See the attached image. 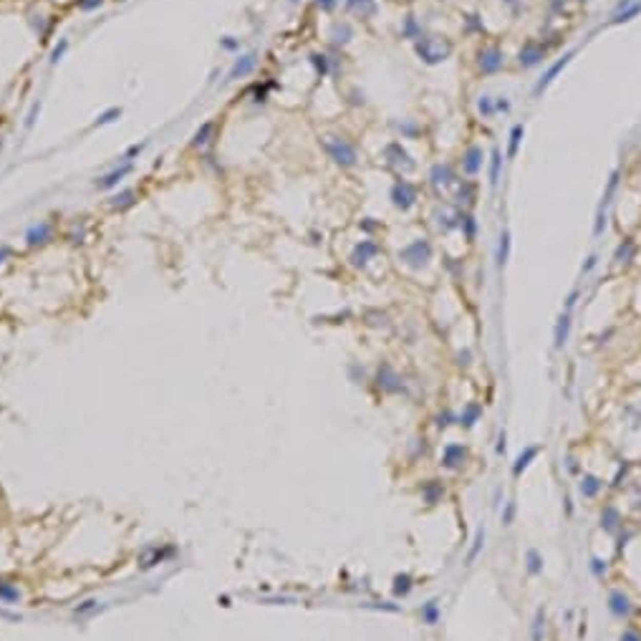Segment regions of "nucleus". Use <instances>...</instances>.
Instances as JSON below:
<instances>
[{
	"label": "nucleus",
	"instance_id": "de8ad7c7",
	"mask_svg": "<svg viewBox=\"0 0 641 641\" xmlns=\"http://www.w3.org/2000/svg\"><path fill=\"white\" fill-rule=\"evenodd\" d=\"M220 46H222L225 51H238V48H240V41L232 38V35H225V38H220Z\"/></svg>",
	"mask_w": 641,
	"mask_h": 641
},
{
	"label": "nucleus",
	"instance_id": "4d7b16f0",
	"mask_svg": "<svg viewBox=\"0 0 641 641\" xmlns=\"http://www.w3.org/2000/svg\"><path fill=\"white\" fill-rule=\"evenodd\" d=\"M596 260H598V258H596V255H591V258L586 260V265L580 268V273H583V275H586V273H591V270L596 268Z\"/></svg>",
	"mask_w": 641,
	"mask_h": 641
},
{
	"label": "nucleus",
	"instance_id": "e433bc0d",
	"mask_svg": "<svg viewBox=\"0 0 641 641\" xmlns=\"http://www.w3.org/2000/svg\"><path fill=\"white\" fill-rule=\"evenodd\" d=\"M346 5H348L351 10H359L361 15L374 13V8H376V3H374V0H346Z\"/></svg>",
	"mask_w": 641,
	"mask_h": 641
},
{
	"label": "nucleus",
	"instance_id": "052dcab7",
	"mask_svg": "<svg viewBox=\"0 0 641 641\" xmlns=\"http://www.w3.org/2000/svg\"><path fill=\"white\" fill-rule=\"evenodd\" d=\"M5 255H10V247H8V245H3V247H0V263H3V258H5Z\"/></svg>",
	"mask_w": 641,
	"mask_h": 641
},
{
	"label": "nucleus",
	"instance_id": "58836bf2",
	"mask_svg": "<svg viewBox=\"0 0 641 641\" xmlns=\"http://www.w3.org/2000/svg\"><path fill=\"white\" fill-rule=\"evenodd\" d=\"M409 591H412V578H409L406 573L397 576V578H394V593H397V596H406Z\"/></svg>",
	"mask_w": 641,
	"mask_h": 641
},
{
	"label": "nucleus",
	"instance_id": "aec40b11",
	"mask_svg": "<svg viewBox=\"0 0 641 641\" xmlns=\"http://www.w3.org/2000/svg\"><path fill=\"white\" fill-rule=\"evenodd\" d=\"M538 452H540L538 447H525V450L520 452L518 457H515V462H513V475H515V477H520V475H522V472H525V470H528V467L533 464V459L538 457Z\"/></svg>",
	"mask_w": 641,
	"mask_h": 641
},
{
	"label": "nucleus",
	"instance_id": "4c0bfd02",
	"mask_svg": "<svg viewBox=\"0 0 641 641\" xmlns=\"http://www.w3.org/2000/svg\"><path fill=\"white\" fill-rule=\"evenodd\" d=\"M33 28L38 33V38H46L51 33V28H53V21L46 18V15H38V21H33Z\"/></svg>",
	"mask_w": 641,
	"mask_h": 641
},
{
	"label": "nucleus",
	"instance_id": "8fccbe9b",
	"mask_svg": "<svg viewBox=\"0 0 641 641\" xmlns=\"http://www.w3.org/2000/svg\"><path fill=\"white\" fill-rule=\"evenodd\" d=\"M626 475H629V462H624V464L618 467V472L613 475V482H611V485H613V488H618V485H621V480H624Z\"/></svg>",
	"mask_w": 641,
	"mask_h": 641
},
{
	"label": "nucleus",
	"instance_id": "412c9836",
	"mask_svg": "<svg viewBox=\"0 0 641 641\" xmlns=\"http://www.w3.org/2000/svg\"><path fill=\"white\" fill-rule=\"evenodd\" d=\"M601 488H604V482H601L596 475H583L580 482H578V490H580L583 497H596V495L601 492Z\"/></svg>",
	"mask_w": 641,
	"mask_h": 641
},
{
	"label": "nucleus",
	"instance_id": "f3484780",
	"mask_svg": "<svg viewBox=\"0 0 641 641\" xmlns=\"http://www.w3.org/2000/svg\"><path fill=\"white\" fill-rule=\"evenodd\" d=\"M546 59V48L543 46H538V43H525V48L520 51V66H525V68H530V66H535V63H540Z\"/></svg>",
	"mask_w": 641,
	"mask_h": 641
},
{
	"label": "nucleus",
	"instance_id": "9d476101",
	"mask_svg": "<svg viewBox=\"0 0 641 641\" xmlns=\"http://www.w3.org/2000/svg\"><path fill=\"white\" fill-rule=\"evenodd\" d=\"M376 252H379V245L374 243V240H361V243L351 250V263H354L356 268H364Z\"/></svg>",
	"mask_w": 641,
	"mask_h": 641
},
{
	"label": "nucleus",
	"instance_id": "ddd939ff",
	"mask_svg": "<svg viewBox=\"0 0 641 641\" xmlns=\"http://www.w3.org/2000/svg\"><path fill=\"white\" fill-rule=\"evenodd\" d=\"M568 336H571V313L563 310L558 316V323H555V331H553V346L560 351L568 343Z\"/></svg>",
	"mask_w": 641,
	"mask_h": 641
},
{
	"label": "nucleus",
	"instance_id": "a19ab883",
	"mask_svg": "<svg viewBox=\"0 0 641 641\" xmlns=\"http://www.w3.org/2000/svg\"><path fill=\"white\" fill-rule=\"evenodd\" d=\"M104 3H106V0H76V8H79L81 13H93V10H99Z\"/></svg>",
	"mask_w": 641,
	"mask_h": 641
},
{
	"label": "nucleus",
	"instance_id": "ea45409f",
	"mask_svg": "<svg viewBox=\"0 0 641 641\" xmlns=\"http://www.w3.org/2000/svg\"><path fill=\"white\" fill-rule=\"evenodd\" d=\"M66 51H68V38H61V41H59V43L53 46V51H51L48 61H51L53 66H56V63H59V61L63 59V56H66Z\"/></svg>",
	"mask_w": 641,
	"mask_h": 641
},
{
	"label": "nucleus",
	"instance_id": "c85d7f7f",
	"mask_svg": "<svg viewBox=\"0 0 641 641\" xmlns=\"http://www.w3.org/2000/svg\"><path fill=\"white\" fill-rule=\"evenodd\" d=\"M543 636H546V609H538L535 618H533V626H530V639L543 641Z\"/></svg>",
	"mask_w": 641,
	"mask_h": 641
},
{
	"label": "nucleus",
	"instance_id": "f257e3e1",
	"mask_svg": "<svg viewBox=\"0 0 641 641\" xmlns=\"http://www.w3.org/2000/svg\"><path fill=\"white\" fill-rule=\"evenodd\" d=\"M321 144H323L326 154L336 162L338 167H343V169L356 167V162H359V152H356V147H354L348 139H343V137H334V134H326V137L321 139Z\"/></svg>",
	"mask_w": 641,
	"mask_h": 641
},
{
	"label": "nucleus",
	"instance_id": "79ce46f5",
	"mask_svg": "<svg viewBox=\"0 0 641 641\" xmlns=\"http://www.w3.org/2000/svg\"><path fill=\"white\" fill-rule=\"evenodd\" d=\"M310 63L316 66V71H318L321 76H326V73H328V59H326L323 53H313V56H310Z\"/></svg>",
	"mask_w": 641,
	"mask_h": 641
},
{
	"label": "nucleus",
	"instance_id": "7c9ffc66",
	"mask_svg": "<svg viewBox=\"0 0 641 641\" xmlns=\"http://www.w3.org/2000/svg\"><path fill=\"white\" fill-rule=\"evenodd\" d=\"M351 26L348 23H336L334 26V33H331V41L336 43V46H343V43H348V38H351Z\"/></svg>",
	"mask_w": 641,
	"mask_h": 641
},
{
	"label": "nucleus",
	"instance_id": "0eeeda50",
	"mask_svg": "<svg viewBox=\"0 0 641 641\" xmlns=\"http://www.w3.org/2000/svg\"><path fill=\"white\" fill-rule=\"evenodd\" d=\"M384 159H386V164L389 167H397V169H414V162L409 159V154L401 149V144L397 142H392V144H386V149H384Z\"/></svg>",
	"mask_w": 641,
	"mask_h": 641
},
{
	"label": "nucleus",
	"instance_id": "a211bd4d",
	"mask_svg": "<svg viewBox=\"0 0 641 641\" xmlns=\"http://www.w3.org/2000/svg\"><path fill=\"white\" fill-rule=\"evenodd\" d=\"M462 169L467 174H477L482 169V149L480 147H470L464 152V159H462Z\"/></svg>",
	"mask_w": 641,
	"mask_h": 641
},
{
	"label": "nucleus",
	"instance_id": "f704fd0d",
	"mask_svg": "<svg viewBox=\"0 0 641 641\" xmlns=\"http://www.w3.org/2000/svg\"><path fill=\"white\" fill-rule=\"evenodd\" d=\"M404 35L406 38H412V41H419L422 38V28L417 26V21H414V15H406V21H404Z\"/></svg>",
	"mask_w": 641,
	"mask_h": 641
},
{
	"label": "nucleus",
	"instance_id": "cd10ccee",
	"mask_svg": "<svg viewBox=\"0 0 641 641\" xmlns=\"http://www.w3.org/2000/svg\"><path fill=\"white\" fill-rule=\"evenodd\" d=\"M422 624H427V626H434L437 621H439V604H437V598H432L427 604H422Z\"/></svg>",
	"mask_w": 641,
	"mask_h": 641
},
{
	"label": "nucleus",
	"instance_id": "bf43d9fd",
	"mask_svg": "<svg viewBox=\"0 0 641 641\" xmlns=\"http://www.w3.org/2000/svg\"><path fill=\"white\" fill-rule=\"evenodd\" d=\"M316 5H318L321 10H334V8H336V0H316Z\"/></svg>",
	"mask_w": 641,
	"mask_h": 641
},
{
	"label": "nucleus",
	"instance_id": "7ed1b4c3",
	"mask_svg": "<svg viewBox=\"0 0 641 641\" xmlns=\"http://www.w3.org/2000/svg\"><path fill=\"white\" fill-rule=\"evenodd\" d=\"M414 48L427 63H439L452 53V46L447 41H439V38H422V41H417Z\"/></svg>",
	"mask_w": 641,
	"mask_h": 641
},
{
	"label": "nucleus",
	"instance_id": "bb28decb",
	"mask_svg": "<svg viewBox=\"0 0 641 641\" xmlns=\"http://www.w3.org/2000/svg\"><path fill=\"white\" fill-rule=\"evenodd\" d=\"M508 258H510V232L508 230H502L500 232V243H497V268H505V263H508Z\"/></svg>",
	"mask_w": 641,
	"mask_h": 641
},
{
	"label": "nucleus",
	"instance_id": "49530a36",
	"mask_svg": "<svg viewBox=\"0 0 641 641\" xmlns=\"http://www.w3.org/2000/svg\"><path fill=\"white\" fill-rule=\"evenodd\" d=\"M459 225H462V227H464V232H467V238H470V240H472V238H475V220H472V217H470V215H462V217H459Z\"/></svg>",
	"mask_w": 641,
	"mask_h": 641
},
{
	"label": "nucleus",
	"instance_id": "13d9d810",
	"mask_svg": "<svg viewBox=\"0 0 641 641\" xmlns=\"http://www.w3.org/2000/svg\"><path fill=\"white\" fill-rule=\"evenodd\" d=\"M495 111H510V104L500 96V99H495Z\"/></svg>",
	"mask_w": 641,
	"mask_h": 641
},
{
	"label": "nucleus",
	"instance_id": "c03bdc74",
	"mask_svg": "<svg viewBox=\"0 0 641 641\" xmlns=\"http://www.w3.org/2000/svg\"><path fill=\"white\" fill-rule=\"evenodd\" d=\"M636 13H641V3H634L629 10H624V13H616L613 15V23H621V21H631V15H636Z\"/></svg>",
	"mask_w": 641,
	"mask_h": 641
},
{
	"label": "nucleus",
	"instance_id": "20e7f679",
	"mask_svg": "<svg viewBox=\"0 0 641 641\" xmlns=\"http://www.w3.org/2000/svg\"><path fill=\"white\" fill-rule=\"evenodd\" d=\"M417 202V187L406 180H397L392 184V205L397 210H409Z\"/></svg>",
	"mask_w": 641,
	"mask_h": 641
},
{
	"label": "nucleus",
	"instance_id": "6ab92c4d",
	"mask_svg": "<svg viewBox=\"0 0 641 641\" xmlns=\"http://www.w3.org/2000/svg\"><path fill=\"white\" fill-rule=\"evenodd\" d=\"M480 417H482V406H480L477 401H470V404L462 409V414L457 417V422L464 429H472L475 424H477V419H480Z\"/></svg>",
	"mask_w": 641,
	"mask_h": 641
},
{
	"label": "nucleus",
	"instance_id": "dca6fc26",
	"mask_svg": "<svg viewBox=\"0 0 641 641\" xmlns=\"http://www.w3.org/2000/svg\"><path fill=\"white\" fill-rule=\"evenodd\" d=\"M215 131H217V122H205V124H200V129L195 131V137H192V147L195 149H205L207 144H212V139H215Z\"/></svg>",
	"mask_w": 641,
	"mask_h": 641
},
{
	"label": "nucleus",
	"instance_id": "b1692460",
	"mask_svg": "<svg viewBox=\"0 0 641 641\" xmlns=\"http://www.w3.org/2000/svg\"><path fill=\"white\" fill-rule=\"evenodd\" d=\"M618 522H621V513H618L613 505H606V508L601 510V528L609 530V533H613V530L618 528Z\"/></svg>",
	"mask_w": 641,
	"mask_h": 641
},
{
	"label": "nucleus",
	"instance_id": "c9c22d12",
	"mask_svg": "<svg viewBox=\"0 0 641 641\" xmlns=\"http://www.w3.org/2000/svg\"><path fill=\"white\" fill-rule=\"evenodd\" d=\"M500 164H502L500 149H492V159H490V184L492 187L497 184V177H500Z\"/></svg>",
	"mask_w": 641,
	"mask_h": 641
},
{
	"label": "nucleus",
	"instance_id": "864d4df0",
	"mask_svg": "<svg viewBox=\"0 0 641 641\" xmlns=\"http://www.w3.org/2000/svg\"><path fill=\"white\" fill-rule=\"evenodd\" d=\"M505 439H508V437H505V432L500 429V434H497V444H495V452H497V455H505V450H508Z\"/></svg>",
	"mask_w": 641,
	"mask_h": 641
},
{
	"label": "nucleus",
	"instance_id": "2eb2a0df",
	"mask_svg": "<svg viewBox=\"0 0 641 641\" xmlns=\"http://www.w3.org/2000/svg\"><path fill=\"white\" fill-rule=\"evenodd\" d=\"M571 59H573V51H568V53H566L563 59H558V61L553 63L548 71H546V76H543V79H540V81L535 84V93H540L543 89H548L550 84H553V79H555V76H558V73H560V71H563V68L568 66V61H571Z\"/></svg>",
	"mask_w": 641,
	"mask_h": 641
},
{
	"label": "nucleus",
	"instance_id": "9b49d317",
	"mask_svg": "<svg viewBox=\"0 0 641 641\" xmlns=\"http://www.w3.org/2000/svg\"><path fill=\"white\" fill-rule=\"evenodd\" d=\"M480 68H482V73H495V71H500L502 68V63H505V59H502V51L500 48H485V51H480Z\"/></svg>",
	"mask_w": 641,
	"mask_h": 641
},
{
	"label": "nucleus",
	"instance_id": "473e14b6",
	"mask_svg": "<svg viewBox=\"0 0 641 641\" xmlns=\"http://www.w3.org/2000/svg\"><path fill=\"white\" fill-rule=\"evenodd\" d=\"M116 119H122V109H119V106H111V109H106V111H101V114L96 116V126L114 124Z\"/></svg>",
	"mask_w": 641,
	"mask_h": 641
},
{
	"label": "nucleus",
	"instance_id": "f03ea898",
	"mask_svg": "<svg viewBox=\"0 0 641 641\" xmlns=\"http://www.w3.org/2000/svg\"><path fill=\"white\" fill-rule=\"evenodd\" d=\"M429 258H432V245H429L427 240H414V243H409L401 252H399V260L406 263V265L414 268V270L424 268L429 263Z\"/></svg>",
	"mask_w": 641,
	"mask_h": 641
},
{
	"label": "nucleus",
	"instance_id": "a878e982",
	"mask_svg": "<svg viewBox=\"0 0 641 641\" xmlns=\"http://www.w3.org/2000/svg\"><path fill=\"white\" fill-rule=\"evenodd\" d=\"M525 568H528L530 576H540L543 573V555L535 548H530L525 553Z\"/></svg>",
	"mask_w": 641,
	"mask_h": 641
},
{
	"label": "nucleus",
	"instance_id": "6e6552de",
	"mask_svg": "<svg viewBox=\"0 0 641 641\" xmlns=\"http://www.w3.org/2000/svg\"><path fill=\"white\" fill-rule=\"evenodd\" d=\"M131 172V162H124L122 167H114L111 172H106V174H101L99 180H96V187L99 189H114V187H119L124 182V177Z\"/></svg>",
	"mask_w": 641,
	"mask_h": 641
},
{
	"label": "nucleus",
	"instance_id": "1a4fd4ad",
	"mask_svg": "<svg viewBox=\"0 0 641 641\" xmlns=\"http://www.w3.org/2000/svg\"><path fill=\"white\" fill-rule=\"evenodd\" d=\"M464 459H467V450L457 442H452L442 450V467H447V470H459L464 464Z\"/></svg>",
	"mask_w": 641,
	"mask_h": 641
},
{
	"label": "nucleus",
	"instance_id": "72a5a7b5",
	"mask_svg": "<svg viewBox=\"0 0 641 641\" xmlns=\"http://www.w3.org/2000/svg\"><path fill=\"white\" fill-rule=\"evenodd\" d=\"M522 134H525V126H522V124H515V126H513V131H510V147H508V154H510V157H515V154H518V147H520Z\"/></svg>",
	"mask_w": 641,
	"mask_h": 641
},
{
	"label": "nucleus",
	"instance_id": "39448f33",
	"mask_svg": "<svg viewBox=\"0 0 641 641\" xmlns=\"http://www.w3.org/2000/svg\"><path fill=\"white\" fill-rule=\"evenodd\" d=\"M53 222H48V220H41V222H35L31 225L28 230H26V243L35 247V245H46L53 240Z\"/></svg>",
	"mask_w": 641,
	"mask_h": 641
},
{
	"label": "nucleus",
	"instance_id": "393cba45",
	"mask_svg": "<svg viewBox=\"0 0 641 641\" xmlns=\"http://www.w3.org/2000/svg\"><path fill=\"white\" fill-rule=\"evenodd\" d=\"M422 497H424V502H429V505H437V502L444 497V488H442V482H437V480L427 482V485L422 488Z\"/></svg>",
	"mask_w": 641,
	"mask_h": 641
},
{
	"label": "nucleus",
	"instance_id": "c756f323",
	"mask_svg": "<svg viewBox=\"0 0 641 641\" xmlns=\"http://www.w3.org/2000/svg\"><path fill=\"white\" fill-rule=\"evenodd\" d=\"M452 167L450 164H434L432 167V184H447V182H452Z\"/></svg>",
	"mask_w": 641,
	"mask_h": 641
},
{
	"label": "nucleus",
	"instance_id": "6e6d98bb",
	"mask_svg": "<svg viewBox=\"0 0 641 641\" xmlns=\"http://www.w3.org/2000/svg\"><path fill=\"white\" fill-rule=\"evenodd\" d=\"M578 301V290H571V296H568V301H566V313H571L573 310V305Z\"/></svg>",
	"mask_w": 641,
	"mask_h": 641
},
{
	"label": "nucleus",
	"instance_id": "3c124183",
	"mask_svg": "<svg viewBox=\"0 0 641 641\" xmlns=\"http://www.w3.org/2000/svg\"><path fill=\"white\" fill-rule=\"evenodd\" d=\"M618 641H641V634L636 629H624L621 631V639Z\"/></svg>",
	"mask_w": 641,
	"mask_h": 641
},
{
	"label": "nucleus",
	"instance_id": "2f4dec72",
	"mask_svg": "<svg viewBox=\"0 0 641 641\" xmlns=\"http://www.w3.org/2000/svg\"><path fill=\"white\" fill-rule=\"evenodd\" d=\"M482 546H485V530L480 528L477 533H475V538H472V548H470V553H467V566L480 555V550H482Z\"/></svg>",
	"mask_w": 641,
	"mask_h": 641
},
{
	"label": "nucleus",
	"instance_id": "423d86ee",
	"mask_svg": "<svg viewBox=\"0 0 641 641\" xmlns=\"http://www.w3.org/2000/svg\"><path fill=\"white\" fill-rule=\"evenodd\" d=\"M258 66V53H245L240 59H235L232 68L227 71V81H238V79H247Z\"/></svg>",
	"mask_w": 641,
	"mask_h": 641
},
{
	"label": "nucleus",
	"instance_id": "a18cd8bd",
	"mask_svg": "<svg viewBox=\"0 0 641 641\" xmlns=\"http://www.w3.org/2000/svg\"><path fill=\"white\" fill-rule=\"evenodd\" d=\"M477 109H480L482 116H492V114H495V104H492L490 96H482V99L477 101Z\"/></svg>",
	"mask_w": 641,
	"mask_h": 641
},
{
	"label": "nucleus",
	"instance_id": "37998d69",
	"mask_svg": "<svg viewBox=\"0 0 641 641\" xmlns=\"http://www.w3.org/2000/svg\"><path fill=\"white\" fill-rule=\"evenodd\" d=\"M606 571H609V566H606L604 558H591V573H593L596 578H604Z\"/></svg>",
	"mask_w": 641,
	"mask_h": 641
},
{
	"label": "nucleus",
	"instance_id": "5fc2aeb1",
	"mask_svg": "<svg viewBox=\"0 0 641 641\" xmlns=\"http://www.w3.org/2000/svg\"><path fill=\"white\" fill-rule=\"evenodd\" d=\"M41 111V104H33L31 111H28V116H26V129H31L33 124H35V114Z\"/></svg>",
	"mask_w": 641,
	"mask_h": 641
},
{
	"label": "nucleus",
	"instance_id": "09e8293b",
	"mask_svg": "<svg viewBox=\"0 0 641 641\" xmlns=\"http://www.w3.org/2000/svg\"><path fill=\"white\" fill-rule=\"evenodd\" d=\"M515 520V502H505V510H502V525H510Z\"/></svg>",
	"mask_w": 641,
	"mask_h": 641
},
{
	"label": "nucleus",
	"instance_id": "4be33fe9",
	"mask_svg": "<svg viewBox=\"0 0 641 641\" xmlns=\"http://www.w3.org/2000/svg\"><path fill=\"white\" fill-rule=\"evenodd\" d=\"M379 386H384V389H389V392H399V389H401L399 376L394 374V368L386 366V364L379 368Z\"/></svg>",
	"mask_w": 641,
	"mask_h": 641
},
{
	"label": "nucleus",
	"instance_id": "f8f14e48",
	"mask_svg": "<svg viewBox=\"0 0 641 641\" xmlns=\"http://www.w3.org/2000/svg\"><path fill=\"white\" fill-rule=\"evenodd\" d=\"M609 611L616 616V618H624L631 613V601L624 591H611L609 593Z\"/></svg>",
	"mask_w": 641,
	"mask_h": 641
},
{
	"label": "nucleus",
	"instance_id": "603ef678",
	"mask_svg": "<svg viewBox=\"0 0 641 641\" xmlns=\"http://www.w3.org/2000/svg\"><path fill=\"white\" fill-rule=\"evenodd\" d=\"M452 419H455V414H452V412H444V414H439V417H437V427H442V429L450 427V424H452Z\"/></svg>",
	"mask_w": 641,
	"mask_h": 641
},
{
	"label": "nucleus",
	"instance_id": "4468645a",
	"mask_svg": "<svg viewBox=\"0 0 641 641\" xmlns=\"http://www.w3.org/2000/svg\"><path fill=\"white\" fill-rule=\"evenodd\" d=\"M134 202H137V189H131V187H124V189H119L116 195H111V197H109V207H111V210H116V212L129 210Z\"/></svg>",
	"mask_w": 641,
	"mask_h": 641
},
{
	"label": "nucleus",
	"instance_id": "5701e85b",
	"mask_svg": "<svg viewBox=\"0 0 641 641\" xmlns=\"http://www.w3.org/2000/svg\"><path fill=\"white\" fill-rule=\"evenodd\" d=\"M634 255H636V243H634V240H624V243L616 247L613 260H616L618 265H626V263H631V260H634Z\"/></svg>",
	"mask_w": 641,
	"mask_h": 641
}]
</instances>
